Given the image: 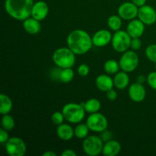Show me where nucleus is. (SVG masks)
Returning <instances> with one entry per match:
<instances>
[{
    "instance_id": "423d86ee",
    "label": "nucleus",
    "mask_w": 156,
    "mask_h": 156,
    "mask_svg": "<svg viewBox=\"0 0 156 156\" xmlns=\"http://www.w3.org/2000/svg\"><path fill=\"white\" fill-rule=\"evenodd\" d=\"M132 37L125 30H119L113 34L111 45L114 50L118 53H124L130 47Z\"/></svg>"
},
{
    "instance_id": "0eeeda50",
    "label": "nucleus",
    "mask_w": 156,
    "mask_h": 156,
    "mask_svg": "<svg viewBox=\"0 0 156 156\" xmlns=\"http://www.w3.org/2000/svg\"><path fill=\"white\" fill-rule=\"evenodd\" d=\"M86 124L90 130L95 133H102L108 128V121L104 114L97 112L88 116L86 120Z\"/></svg>"
},
{
    "instance_id": "9d476101",
    "label": "nucleus",
    "mask_w": 156,
    "mask_h": 156,
    "mask_svg": "<svg viewBox=\"0 0 156 156\" xmlns=\"http://www.w3.org/2000/svg\"><path fill=\"white\" fill-rule=\"evenodd\" d=\"M139 7L136 5L133 2H126L119 6L118 15L123 20L131 21L135 19L136 17L138 16Z\"/></svg>"
},
{
    "instance_id": "20e7f679",
    "label": "nucleus",
    "mask_w": 156,
    "mask_h": 156,
    "mask_svg": "<svg viewBox=\"0 0 156 156\" xmlns=\"http://www.w3.org/2000/svg\"><path fill=\"white\" fill-rule=\"evenodd\" d=\"M62 112L65 120L70 123H79L84 120L85 110L82 105L76 103H68L62 108Z\"/></svg>"
},
{
    "instance_id": "a211bd4d",
    "label": "nucleus",
    "mask_w": 156,
    "mask_h": 156,
    "mask_svg": "<svg viewBox=\"0 0 156 156\" xmlns=\"http://www.w3.org/2000/svg\"><path fill=\"white\" fill-rule=\"evenodd\" d=\"M121 151V145L116 140H108L104 144L102 154L105 156H116Z\"/></svg>"
},
{
    "instance_id": "6ab92c4d",
    "label": "nucleus",
    "mask_w": 156,
    "mask_h": 156,
    "mask_svg": "<svg viewBox=\"0 0 156 156\" xmlns=\"http://www.w3.org/2000/svg\"><path fill=\"white\" fill-rule=\"evenodd\" d=\"M56 134L61 140L69 141L71 140L75 136L74 129L70 125L62 123L58 126L56 129Z\"/></svg>"
},
{
    "instance_id": "b1692460",
    "label": "nucleus",
    "mask_w": 156,
    "mask_h": 156,
    "mask_svg": "<svg viewBox=\"0 0 156 156\" xmlns=\"http://www.w3.org/2000/svg\"><path fill=\"white\" fill-rule=\"evenodd\" d=\"M120 69V64L114 59H109L106 61L104 65V69L108 74L113 75L118 73L119 69Z\"/></svg>"
},
{
    "instance_id": "4468645a",
    "label": "nucleus",
    "mask_w": 156,
    "mask_h": 156,
    "mask_svg": "<svg viewBox=\"0 0 156 156\" xmlns=\"http://www.w3.org/2000/svg\"><path fill=\"white\" fill-rule=\"evenodd\" d=\"M145 25L140 19H133L127 24L126 31L132 38H140L144 34Z\"/></svg>"
},
{
    "instance_id": "c85d7f7f",
    "label": "nucleus",
    "mask_w": 156,
    "mask_h": 156,
    "mask_svg": "<svg viewBox=\"0 0 156 156\" xmlns=\"http://www.w3.org/2000/svg\"><path fill=\"white\" fill-rule=\"evenodd\" d=\"M51 120L53 124L56 125V126H59V125L63 123L64 120H65V117H64L62 112L56 111V112H54L52 114Z\"/></svg>"
},
{
    "instance_id": "39448f33",
    "label": "nucleus",
    "mask_w": 156,
    "mask_h": 156,
    "mask_svg": "<svg viewBox=\"0 0 156 156\" xmlns=\"http://www.w3.org/2000/svg\"><path fill=\"white\" fill-rule=\"evenodd\" d=\"M104 143L103 140L97 136H88L82 143V149L86 155L98 156L102 153Z\"/></svg>"
},
{
    "instance_id": "f3484780",
    "label": "nucleus",
    "mask_w": 156,
    "mask_h": 156,
    "mask_svg": "<svg viewBox=\"0 0 156 156\" xmlns=\"http://www.w3.org/2000/svg\"><path fill=\"white\" fill-rule=\"evenodd\" d=\"M23 27L27 34L34 35L39 33L41 30V24L40 21L35 19L33 17H29L27 19L23 21Z\"/></svg>"
},
{
    "instance_id": "ddd939ff",
    "label": "nucleus",
    "mask_w": 156,
    "mask_h": 156,
    "mask_svg": "<svg viewBox=\"0 0 156 156\" xmlns=\"http://www.w3.org/2000/svg\"><path fill=\"white\" fill-rule=\"evenodd\" d=\"M112 36L110 30L105 29L98 30L92 36L93 45L98 47H105L111 42Z\"/></svg>"
},
{
    "instance_id": "bb28decb",
    "label": "nucleus",
    "mask_w": 156,
    "mask_h": 156,
    "mask_svg": "<svg viewBox=\"0 0 156 156\" xmlns=\"http://www.w3.org/2000/svg\"><path fill=\"white\" fill-rule=\"evenodd\" d=\"M15 126V120L10 114H4L2 117V126L7 131H10L14 129Z\"/></svg>"
},
{
    "instance_id": "58836bf2",
    "label": "nucleus",
    "mask_w": 156,
    "mask_h": 156,
    "mask_svg": "<svg viewBox=\"0 0 156 156\" xmlns=\"http://www.w3.org/2000/svg\"><path fill=\"white\" fill-rule=\"evenodd\" d=\"M155 69H156V63H155Z\"/></svg>"
},
{
    "instance_id": "c756f323",
    "label": "nucleus",
    "mask_w": 156,
    "mask_h": 156,
    "mask_svg": "<svg viewBox=\"0 0 156 156\" xmlns=\"http://www.w3.org/2000/svg\"><path fill=\"white\" fill-rule=\"evenodd\" d=\"M147 82L149 84V86L152 88V89L156 90V71L152 72L148 75L147 77Z\"/></svg>"
},
{
    "instance_id": "cd10ccee",
    "label": "nucleus",
    "mask_w": 156,
    "mask_h": 156,
    "mask_svg": "<svg viewBox=\"0 0 156 156\" xmlns=\"http://www.w3.org/2000/svg\"><path fill=\"white\" fill-rule=\"evenodd\" d=\"M146 56L151 62L156 63V44H150L146 47Z\"/></svg>"
},
{
    "instance_id": "72a5a7b5",
    "label": "nucleus",
    "mask_w": 156,
    "mask_h": 156,
    "mask_svg": "<svg viewBox=\"0 0 156 156\" xmlns=\"http://www.w3.org/2000/svg\"><path fill=\"white\" fill-rule=\"evenodd\" d=\"M107 98H108V100L110 101H114L117 99V93L115 90L112 89L109 90L108 91H107Z\"/></svg>"
},
{
    "instance_id": "9b49d317",
    "label": "nucleus",
    "mask_w": 156,
    "mask_h": 156,
    "mask_svg": "<svg viewBox=\"0 0 156 156\" xmlns=\"http://www.w3.org/2000/svg\"><path fill=\"white\" fill-rule=\"evenodd\" d=\"M138 18L146 25H152L156 23V11L153 7L148 5L139 8Z\"/></svg>"
},
{
    "instance_id": "dca6fc26",
    "label": "nucleus",
    "mask_w": 156,
    "mask_h": 156,
    "mask_svg": "<svg viewBox=\"0 0 156 156\" xmlns=\"http://www.w3.org/2000/svg\"><path fill=\"white\" fill-rule=\"evenodd\" d=\"M94 83H95L96 87L100 91H105V92H107L109 90L112 89L113 87L114 86V79H111L108 75L105 74L99 75L95 79Z\"/></svg>"
},
{
    "instance_id": "e433bc0d",
    "label": "nucleus",
    "mask_w": 156,
    "mask_h": 156,
    "mask_svg": "<svg viewBox=\"0 0 156 156\" xmlns=\"http://www.w3.org/2000/svg\"><path fill=\"white\" fill-rule=\"evenodd\" d=\"M146 80H147V78H146V76H143V75H140L137 78V82L140 84H143Z\"/></svg>"
},
{
    "instance_id": "4be33fe9",
    "label": "nucleus",
    "mask_w": 156,
    "mask_h": 156,
    "mask_svg": "<svg viewBox=\"0 0 156 156\" xmlns=\"http://www.w3.org/2000/svg\"><path fill=\"white\" fill-rule=\"evenodd\" d=\"M82 106L85 108V111L89 114H93V113H97L100 111L101 108V104L100 101L96 98L88 99L86 102L82 105Z\"/></svg>"
},
{
    "instance_id": "f704fd0d",
    "label": "nucleus",
    "mask_w": 156,
    "mask_h": 156,
    "mask_svg": "<svg viewBox=\"0 0 156 156\" xmlns=\"http://www.w3.org/2000/svg\"><path fill=\"white\" fill-rule=\"evenodd\" d=\"M61 155L62 156H76L77 154L75 152V151L72 150V149H66L61 153Z\"/></svg>"
},
{
    "instance_id": "7c9ffc66",
    "label": "nucleus",
    "mask_w": 156,
    "mask_h": 156,
    "mask_svg": "<svg viewBox=\"0 0 156 156\" xmlns=\"http://www.w3.org/2000/svg\"><path fill=\"white\" fill-rule=\"evenodd\" d=\"M90 71L89 66L87 64H81L79 67H78V74L81 76V77H85L88 75Z\"/></svg>"
},
{
    "instance_id": "aec40b11",
    "label": "nucleus",
    "mask_w": 156,
    "mask_h": 156,
    "mask_svg": "<svg viewBox=\"0 0 156 156\" xmlns=\"http://www.w3.org/2000/svg\"><path fill=\"white\" fill-rule=\"evenodd\" d=\"M128 73L124 71L118 72L116 73L114 79V86L119 90L125 89L129 85V77L127 74Z\"/></svg>"
},
{
    "instance_id": "a878e982",
    "label": "nucleus",
    "mask_w": 156,
    "mask_h": 156,
    "mask_svg": "<svg viewBox=\"0 0 156 156\" xmlns=\"http://www.w3.org/2000/svg\"><path fill=\"white\" fill-rule=\"evenodd\" d=\"M108 25L112 30L117 31L122 27V18L119 15H111L108 20Z\"/></svg>"
},
{
    "instance_id": "f257e3e1",
    "label": "nucleus",
    "mask_w": 156,
    "mask_h": 156,
    "mask_svg": "<svg viewBox=\"0 0 156 156\" xmlns=\"http://www.w3.org/2000/svg\"><path fill=\"white\" fill-rule=\"evenodd\" d=\"M67 46L76 55H84L88 53L93 46L92 37L84 30L76 29L69 34Z\"/></svg>"
},
{
    "instance_id": "f03ea898",
    "label": "nucleus",
    "mask_w": 156,
    "mask_h": 156,
    "mask_svg": "<svg viewBox=\"0 0 156 156\" xmlns=\"http://www.w3.org/2000/svg\"><path fill=\"white\" fill-rule=\"evenodd\" d=\"M33 0H5V9L11 18L18 21H24L31 16Z\"/></svg>"
},
{
    "instance_id": "c9c22d12",
    "label": "nucleus",
    "mask_w": 156,
    "mask_h": 156,
    "mask_svg": "<svg viewBox=\"0 0 156 156\" xmlns=\"http://www.w3.org/2000/svg\"><path fill=\"white\" fill-rule=\"evenodd\" d=\"M146 1L147 0H132V2H133L136 5L140 8L141 6H143L144 5H146Z\"/></svg>"
},
{
    "instance_id": "473e14b6",
    "label": "nucleus",
    "mask_w": 156,
    "mask_h": 156,
    "mask_svg": "<svg viewBox=\"0 0 156 156\" xmlns=\"http://www.w3.org/2000/svg\"><path fill=\"white\" fill-rule=\"evenodd\" d=\"M10 138L9 137V133H8V131L6 129H0V143H5L9 140V139Z\"/></svg>"
},
{
    "instance_id": "2f4dec72",
    "label": "nucleus",
    "mask_w": 156,
    "mask_h": 156,
    "mask_svg": "<svg viewBox=\"0 0 156 156\" xmlns=\"http://www.w3.org/2000/svg\"><path fill=\"white\" fill-rule=\"evenodd\" d=\"M142 46V42L140 38H132L130 47L133 50H138Z\"/></svg>"
},
{
    "instance_id": "393cba45",
    "label": "nucleus",
    "mask_w": 156,
    "mask_h": 156,
    "mask_svg": "<svg viewBox=\"0 0 156 156\" xmlns=\"http://www.w3.org/2000/svg\"><path fill=\"white\" fill-rule=\"evenodd\" d=\"M89 131L90 129L88 128V125L86 123L85 124L81 123V124L77 125L74 129L75 136L76 138L79 139V140H84V139H85L88 136Z\"/></svg>"
},
{
    "instance_id": "1a4fd4ad",
    "label": "nucleus",
    "mask_w": 156,
    "mask_h": 156,
    "mask_svg": "<svg viewBox=\"0 0 156 156\" xmlns=\"http://www.w3.org/2000/svg\"><path fill=\"white\" fill-rule=\"evenodd\" d=\"M5 144V150L10 156H23L25 155L27 146L22 139L19 137H11Z\"/></svg>"
},
{
    "instance_id": "7ed1b4c3",
    "label": "nucleus",
    "mask_w": 156,
    "mask_h": 156,
    "mask_svg": "<svg viewBox=\"0 0 156 156\" xmlns=\"http://www.w3.org/2000/svg\"><path fill=\"white\" fill-rule=\"evenodd\" d=\"M52 59L59 69L72 68L76 63V54L69 47H60L53 52Z\"/></svg>"
},
{
    "instance_id": "5701e85b",
    "label": "nucleus",
    "mask_w": 156,
    "mask_h": 156,
    "mask_svg": "<svg viewBox=\"0 0 156 156\" xmlns=\"http://www.w3.org/2000/svg\"><path fill=\"white\" fill-rule=\"evenodd\" d=\"M75 73L72 68L61 69L58 73V79L63 83H69L74 79Z\"/></svg>"
},
{
    "instance_id": "412c9836",
    "label": "nucleus",
    "mask_w": 156,
    "mask_h": 156,
    "mask_svg": "<svg viewBox=\"0 0 156 156\" xmlns=\"http://www.w3.org/2000/svg\"><path fill=\"white\" fill-rule=\"evenodd\" d=\"M0 113L2 115L4 114H8L11 112L12 110V101L7 94H0Z\"/></svg>"
},
{
    "instance_id": "2eb2a0df",
    "label": "nucleus",
    "mask_w": 156,
    "mask_h": 156,
    "mask_svg": "<svg viewBox=\"0 0 156 156\" xmlns=\"http://www.w3.org/2000/svg\"><path fill=\"white\" fill-rule=\"evenodd\" d=\"M49 14V6L47 2L44 1H38L34 3L32 8L31 17L38 21H43L47 17Z\"/></svg>"
},
{
    "instance_id": "4c0bfd02",
    "label": "nucleus",
    "mask_w": 156,
    "mask_h": 156,
    "mask_svg": "<svg viewBox=\"0 0 156 156\" xmlns=\"http://www.w3.org/2000/svg\"><path fill=\"white\" fill-rule=\"evenodd\" d=\"M43 155L44 156H56V154L53 151H47L44 153H43Z\"/></svg>"
},
{
    "instance_id": "6e6552de",
    "label": "nucleus",
    "mask_w": 156,
    "mask_h": 156,
    "mask_svg": "<svg viewBox=\"0 0 156 156\" xmlns=\"http://www.w3.org/2000/svg\"><path fill=\"white\" fill-rule=\"evenodd\" d=\"M139 56L133 50H127L124 52L120 57L119 64L122 71L132 73L137 68L139 65Z\"/></svg>"
},
{
    "instance_id": "f8f14e48",
    "label": "nucleus",
    "mask_w": 156,
    "mask_h": 156,
    "mask_svg": "<svg viewBox=\"0 0 156 156\" xmlns=\"http://www.w3.org/2000/svg\"><path fill=\"white\" fill-rule=\"evenodd\" d=\"M128 94L129 97L133 101L140 103L143 101L146 98V91L145 87L143 84H140L139 82L133 83L129 85V89H128Z\"/></svg>"
}]
</instances>
